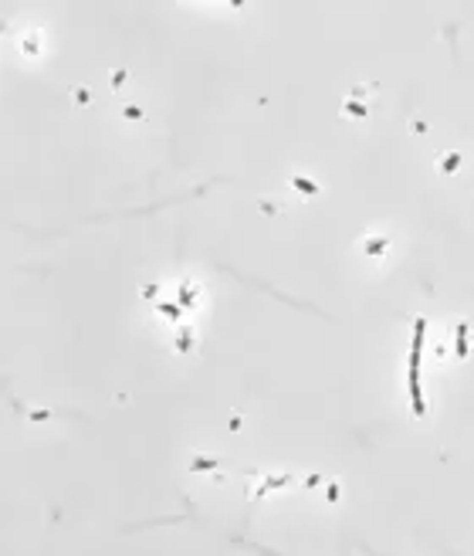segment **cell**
I'll list each match as a JSON object with an SVG mask.
<instances>
[{"label": "cell", "mask_w": 474, "mask_h": 556, "mask_svg": "<svg viewBox=\"0 0 474 556\" xmlns=\"http://www.w3.org/2000/svg\"><path fill=\"white\" fill-rule=\"evenodd\" d=\"M193 298H197V292H193L190 285H183V288H180V305H190Z\"/></svg>", "instance_id": "cell-12"}, {"label": "cell", "mask_w": 474, "mask_h": 556, "mask_svg": "<svg viewBox=\"0 0 474 556\" xmlns=\"http://www.w3.org/2000/svg\"><path fill=\"white\" fill-rule=\"evenodd\" d=\"M454 333H457V336H454V353H457V359H468V322H457Z\"/></svg>", "instance_id": "cell-5"}, {"label": "cell", "mask_w": 474, "mask_h": 556, "mask_svg": "<svg viewBox=\"0 0 474 556\" xmlns=\"http://www.w3.org/2000/svg\"><path fill=\"white\" fill-rule=\"evenodd\" d=\"M342 112H345V116H352V119H366V116H369V109H366L362 102H356V99L342 102Z\"/></svg>", "instance_id": "cell-6"}, {"label": "cell", "mask_w": 474, "mask_h": 556, "mask_svg": "<svg viewBox=\"0 0 474 556\" xmlns=\"http://www.w3.org/2000/svg\"><path fill=\"white\" fill-rule=\"evenodd\" d=\"M126 78H129V75H126V68H115V71H112V88L119 92V88L126 85Z\"/></svg>", "instance_id": "cell-11"}, {"label": "cell", "mask_w": 474, "mask_h": 556, "mask_svg": "<svg viewBox=\"0 0 474 556\" xmlns=\"http://www.w3.org/2000/svg\"><path fill=\"white\" fill-rule=\"evenodd\" d=\"M156 309L163 316H170V319H180L183 316V305H176V302H156Z\"/></svg>", "instance_id": "cell-8"}, {"label": "cell", "mask_w": 474, "mask_h": 556, "mask_svg": "<svg viewBox=\"0 0 474 556\" xmlns=\"http://www.w3.org/2000/svg\"><path fill=\"white\" fill-rule=\"evenodd\" d=\"M390 244H393V238H390V234H379V238H366V255H369V258H379V255H383Z\"/></svg>", "instance_id": "cell-3"}, {"label": "cell", "mask_w": 474, "mask_h": 556, "mask_svg": "<svg viewBox=\"0 0 474 556\" xmlns=\"http://www.w3.org/2000/svg\"><path fill=\"white\" fill-rule=\"evenodd\" d=\"M410 404H413V417L427 414V404L420 394V366H410Z\"/></svg>", "instance_id": "cell-1"}, {"label": "cell", "mask_w": 474, "mask_h": 556, "mask_svg": "<svg viewBox=\"0 0 474 556\" xmlns=\"http://www.w3.org/2000/svg\"><path fill=\"white\" fill-rule=\"evenodd\" d=\"M139 292H142V298H156V292H159V288H156V285H142Z\"/></svg>", "instance_id": "cell-14"}, {"label": "cell", "mask_w": 474, "mask_h": 556, "mask_svg": "<svg viewBox=\"0 0 474 556\" xmlns=\"http://www.w3.org/2000/svg\"><path fill=\"white\" fill-rule=\"evenodd\" d=\"M291 187L302 194V197H319V183H312L308 177H302V173H295L291 177Z\"/></svg>", "instance_id": "cell-4"}, {"label": "cell", "mask_w": 474, "mask_h": 556, "mask_svg": "<svg viewBox=\"0 0 474 556\" xmlns=\"http://www.w3.org/2000/svg\"><path fill=\"white\" fill-rule=\"evenodd\" d=\"M122 116H126L129 122H139V119H142V109H139V105H122Z\"/></svg>", "instance_id": "cell-10"}, {"label": "cell", "mask_w": 474, "mask_h": 556, "mask_svg": "<svg viewBox=\"0 0 474 556\" xmlns=\"http://www.w3.org/2000/svg\"><path fill=\"white\" fill-rule=\"evenodd\" d=\"M190 468H193V472H213V468H220V461H217V458H193Z\"/></svg>", "instance_id": "cell-7"}, {"label": "cell", "mask_w": 474, "mask_h": 556, "mask_svg": "<svg viewBox=\"0 0 474 556\" xmlns=\"http://www.w3.org/2000/svg\"><path fill=\"white\" fill-rule=\"evenodd\" d=\"M288 482H291L288 475H274V478H268V488H284Z\"/></svg>", "instance_id": "cell-13"}, {"label": "cell", "mask_w": 474, "mask_h": 556, "mask_svg": "<svg viewBox=\"0 0 474 556\" xmlns=\"http://www.w3.org/2000/svg\"><path fill=\"white\" fill-rule=\"evenodd\" d=\"M190 346H193V333H190V329H183V336H180V343H176V353H187Z\"/></svg>", "instance_id": "cell-9"}, {"label": "cell", "mask_w": 474, "mask_h": 556, "mask_svg": "<svg viewBox=\"0 0 474 556\" xmlns=\"http://www.w3.org/2000/svg\"><path fill=\"white\" fill-rule=\"evenodd\" d=\"M461 163H464V153H457V149H454V153H447V156H440V159H437V170H440L444 177H451V173H457V166H461Z\"/></svg>", "instance_id": "cell-2"}, {"label": "cell", "mask_w": 474, "mask_h": 556, "mask_svg": "<svg viewBox=\"0 0 474 556\" xmlns=\"http://www.w3.org/2000/svg\"><path fill=\"white\" fill-rule=\"evenodd\" d=\"M75 102H81V105H85V102H88V88H78V92H75Z\"/></svg>", "instance_id": "cell-16"}, {"label": "cell", "mask_w": 474, "mask_h": 556, "mask_svg": "<svg viewBox=\"0 0 474 556\" xmlns=\"http://www.w3.org/2000/svg\"><path fill=\"white\" fill-rule=\"evenodd\" d=\"M325 498H329V502H336V498H339V485H329V488H325Z\"/></svg>", "instance_id": "cell-15"}]
</instances>
